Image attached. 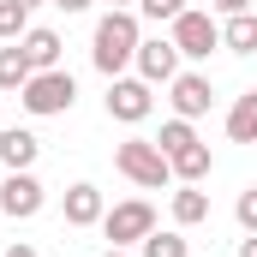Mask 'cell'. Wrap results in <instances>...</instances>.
Returning <instances> with one entry per match:
<instances>
[{
    "label": "cell",
    "mask_w": 257,
    "mask_h": 257,
    "mask_svg": "<svg viewBox=\"0 0 257 257\" xmlns=\"http://www.w3.org/2000/svg\"><path fill=\"white\" fill-rule=\"evenodd\" d=\"M138 12L132 6H114L102 24H96V42H90V60H96V72L102 78H120L132 60H138Z\"/></svg>",
    "instance_id": "6da1fadb"
},
{
    "label": "cell",
    "mask_w": 257,
    "mask_h": 257,
    "mask_svg": "<svg viewBox=\"0 0 257 257\" xmlns=\"http://www.w3.org/2000/svg\"><path fill=\"white\" fill-rule=\"evenodd\" d=\"M114 168L126 174L132 186H144V192H162V186L174 180V162H168L162 144H150V138H126V144L114 150Z\"/></svg>",
    "instance_id": "7a4b0ae2"
},
{
    "label": "cell",
    "mask_w": 257,
    "mask_h": 257,
    "mask_svg": "<svg viewBox=\"0 0 257 257\" xmlns=\"http://www.w3.org/2000/svg\"><path fill=\"white\" fill-rule=\"evenodd\" d=\"M18 96H24V108H30V114H66V108L78 102V84H72V72L54 66V72H36Z\"/></svg>",
    "instance_id": "3957f363"
},
{
    "label": "cell",
    "mask_w": 257,
    "mask_h": 257,
    "mask_svg": "<svg viewBox=\"0 0 257 257\" xmlns=\"http://www.w3.org/2000/svg\"><path fill=\"white\" fill-rule=\"evenodd\" d=\"M102 233H108L114 245H144V239L156 233V209H150L144 197H132V203H114V209L102 215Z\"/></svg>",
    "instance_id": "277c9868"
},
{
    "label": "cell",
    "mask_w": 257,
    "mask_h": 257,
    "mask_svg": "<svg viewBox=\"0 0 257 257\" xmlns=\"http://www.w3.org/2000/svg\"><path fill=\"white\" fill-rule=\"evenodd\" d=\"M174 48H180V60H209V48H221V24L209 18V12H180L174 18Z\"/></svg>",
    "instance_id": "5b68a950"
},
{
    "label": "cell",
    "mask_w": 257,
    "mask_h": 257,
    "mask_svg": "<svg viewBox=\"0 0 257 257\" xmlns=\"http://www.w3.org/2000/svg\"><path fill=\"white\" fill-rule=\"evenodd\" d=\"M150 108H156V96H150V84L144 78H108V120H150Z\"/></svg>",
    "instance_id": "8992f818"
},
{
    "label": "cell",
    "mask_w": 257,
    "mask_h": 257,
    "mask_svg": "<svg viewBox=\"0 0 257 257\" xmlns=\"http://www.w3.org/2000/svg\"><path fill=\"white\" fill-rule=\"evenodd\" d=\"M138 78L144 84H174L180 78V48H174V36H150V42H138Z\"/></svg>",
    "instance_id": "52a82bcc"
},
{
    "label": "cell",
    "mask_w": 257,
    "mask_h": 257,
    "mask_svg": "<svg viewBox=\"0 0 257 257\" xmlns=\"http://www.w3.org/2000/svg\"><path fill=\"white\" fill-rule=\"evenodd\" d=\"M48 203V192H42V180L24 168V174H6V186H0V215H12V221H30L36 209Z\"/></svg>",
    "instance_id": "ba28073f"
},
{
    "label": "cell",
    "mask_w": 257,
    "mask_h": 257,
    "mask_svg": "<svg viewBox=\"0 0 257 257\" xmlns=\"http://www.w3.org/2000/svg\"><path fill=\"white\" fill-rule=\"evenodd\" d=\"M168 102H174V114H180V120H197V114H209L215 90H209V78H203V72H180Z\"/></svg>",
    "instance_id": "9c48e42d"
},
{
    "label": "cell",
    "mask_w": 257,
    "mask_h": 257,
    "mask_svg": "<svg viewBox=\"0 0 257 257\" xmlns=\"http://www.w3.org/2000/svg\"><path fill=\"white\" fill-rule=\"evenodd\" d=\"M36 156H42V138H36V132H24V126L0 132V162H6V174H24Z\"/></svg>",
    "instance_id": "30bf717a"
},
{
    "label": "cell",
    "mask_w": 257,
    "mask_h": 257,
    "mask_svg": "<svg viewBox=\"0 0 257 257\" xmlns=\"http://www.w3.org/2000/svg\"><path fill=\"white\" fill-rule=\"evenodd\" d=\"M108 209H102V192L90 186V180H78L72 192H66V227H96Z\"/></svg>",
    "instance_id": "8fae6325"
},
{
    "label": "cell",
    "mask_w": 257,
    "mask_h": 257,
    "mask_svg": "<svg viewBox=\"0 0 257 257\" xmlns=\"http://www.w3.org/2000/svg\"><path fill=\"white\" fill-rule=\"evenodd\" d=\"M18 48H24V60L36 66V72H54V66H60V36H54V30H24Z\"/></svg>",
    "instance_id": "7c38bea8"
},
{
    "label": "cell",
    "mask_w": 257,
    "mask_h": 257,
    "mask_svg": "<svg viewBox=\"0 0 257 257\" xmlns=\"http://www.w3.org/2000/svg\"><path fill=\"white\" fill-rule=\"evenodd\" d=\"M168 162H174V174H180L186 186H203L209 168H215V162H209V144H186V150H174Z\"/></svg>",
    "instance_id": "4fadbf2b"
},
{
    "label": "cell",
    "mask_w": 257,
    "mask_h": 257,
    "mask_svg": "<svg viewBox=\"0 0 257 257\" xmlns=\"http://www.w3.org/2000/svg\"><path fill=\"white\" fill-rule=\"evenodd\" d=\"M227 138H233V144H257V90H245V96L227 108Z\"/></svg>",
    "instance_id": "5bb4252c"
},
{
    "label": "cell",
    "mask_w": 257,
    "mask_h": 257,
    "mask_svg": "<svg viewBox=\"0 0 257 257\" xmlns=\"http://www.w3.org/2000/svg\"><path fill=\"white\" fill-rule=\"evenodd\" d=\"M221 48H233V54H257V12H233V18L221 24Z\"/></svg>",
    "instance_id": "9a60e30c"
},
{
    "label": "cell",
    "mask_w": 257,
    "mask_h": 257,
    "mask_svg": "<svg viewBox=\"0 0 257 257\" xmlns=\"http://www.w3.org/2000/svg\"><path fill=\"white\" fill-rule=\"evenodd\" d=\"M30 78H36V66L24 60L18 42H6V48H0V90H24Z\"/></svg>",
    "instance_id": "2e32d148"
},
{
    "label": "cell",
    "mask_w": 257,
    "mask_h": 257,
    "mask_svg": "<svg viewBox=\"0 0 257 257\" xmlns=\"http://www.w3.org/2000/svg\"><path fill=\"white\" fill-rule=\"evenodd\" d=\"M174 221H180V227H197V221H209V192H197V186L174 192Z\"/></svg>",
    "instance_id": "e0dca14e"
},
{
    "label": "cell",
    "mask_w": 257,
    "mask_h": 257,
    "mask_svg": "<svg viewBox=\"0 0 257 257\" xmlns=\"http://www.w3.org/2000/svg\"><path fill=\"white\" fill-rule=\"evenodd\" d=\"M30 30V6H18V0H0V42H18Z\"/></svg>",
    "instance_id": "ac0fdd59"
},
{
    "label": "cell",
    "mask_w": 257,
    "mask_h": 257,
    "mask_svg": "<svg viewBox=\"0 0 257 257\" xmlns=\"http://www.w3.org/2000/svg\"><path fill=\"white\" fill-rule=\"evenodd\" d=\"M156 144H162V156H174V150H186V144H197V132H192V120H180V114H174V120L162 126V138H156Z\"/></svg>",
    "instance_id": "d6986e66"
},
{
    "label": "cell",
    "mask_w": 257,
    "mask_h": 257,
    "mask_svg": "<svg viewBox=\"0 0 257 257\" xmlns=\"http://www.w3.org/2000/svg\"><path fill=\"white\" fill-rule=\"evenodd\" d=\"M144 257H186V239L180 233H150L144 239Z\"/></svg>",
    "instance_id": "ffe728a7"
},
{
    "label": "cell",
    "mask_w": 257,
    "mask_h": 257,
    "mask_svg": "<svg viewBox=\"0 0 257 257\" xmlns=\"http://www.w3.org/2000/svg\"><path fill=\"white\" fill-rule=\"evenodd\" d=\"M138 12H144V18H156V24H174V18L186 12V0H138Z\"/></svg>",
    "instance_id": "44dd1931"
},
{
    "label": "cell",
    "mask_w": 257,
    "mask_h": 257,
    "mask_svg": "<svg viewBox=\"0 0 257 257\" xmlns=\"http://www.w3.org/2000/svg\"><path fill=\"white\" fill-rule=\"evenodd\" d=\"M233 215H239V227H245V233H257V186H245V192H239Z\"/></svg>",
    "instance_id": "7402d4cb"
},
{
    "label": "cell",
    "mask_w": 257,
    "mask_h": 257,
    "mask_svg": "<svg viewBox=\"0 0 257 257\" xmlns=\"http://www.w3.org/2000/svg\"><path fill=\"white\" fill-rule=\"evenodd\" d=\"M209 6H215L221 18H233V12H251V0H209Z\"/></svg>",
    "instance_id": "603a6c76"
},
{
    "label": "cell",
    "mask_w": 257,
    "mask_h": 257,
    "mask_svg": "<svg viewBox=\"0 0 257 257\" xmlns=\"http://www.w3.org/2000/svg\"><path fill=\"white\" fill-rule=\"evenodd\" d=\"M54 6H60V12H84L90 0H54Z\"/></svg>",
    "instance_id": "cb8c5ba5"
},
{
    "label": "cell",
    "mask_w": 257,
    "mask_h": 257,
    "mask_svg": "<svg viewBox=\"0 0 257 257\" xmlns=\"http://www.w3.org/2000/svg\"><path fill=\"white\" fill-rule=\"evenodd\" d=\"M239 257H257V233H251V239H239Z\"/></svg>",
    "instance_id": "d4e9b609"
},
{
    "label": "cell",
    "mask_w": 257,
    "mask_h": 257,
    "mask_svg": "<svg viewBox=\"0 0 257 257\" xmlns=\"http://www.w3.org/2000/svg\"><path fill=\"white\" fill-rule=\"evenodd\" d=\"M6 257H36V251H30V245H12V251H6Z\"/></svg>",
    "instance_id": "484cf974"
},
{
    "label": "cell",
    "mask_w": 257,
    "mask_h": 257,
    "mask_svg": "<svg viewBox=\"0 0 257 257\" xmlns=\"http://www.w3.org/2000/svg\"><path fill=\"white\" fill-rule=\"evenodd\" d=\"M102 257H126V251H120V245H108V251H102Z\"/></svg>",
    "instance_id": "4316f807"
},
{
    "label": "cell",
    "mask_w": 257,
    "mask_h": 257,
    "mask_svg": "<svg viewBox=\"0 0 257 257\" xmlns=\"http://www.w3.org/2000/svg\"><path fill=\"white\" fill-rule=\"evenodd\" d=\"M108 6H138V0H108Z\"/></svg>",
    "instance_id": "83f0119b"
},
{
    "label": "cell",
    "mask_w": 257,
    "mask_h": 257,
    "mask_svg": "<svg viewBox=\"0 0 257 257\" xmlns=\"http://www.w3.org/2000/svg\"><path fill=\"white\" fill-rule=\"evenodd\" d=\"M18 6H42V0H18Z\"/></svg>",
    "instance_id": "f1b7e54d"
}]
</instances>
